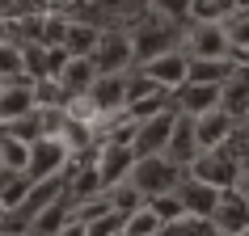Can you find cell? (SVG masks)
<instances>
[{"label":"cell","mask_w":249,"mask_h":236,"mask_svg":"<svg viewBox=\"0 0 249 236\" xmlns=\"http://www.w3.org/2000/svg\"><path fill=\"white\" fill-rule=\"evenodd\" d=\"M236 67H245L241 59L232 55H190V64H186V80H207V84H220L236 72Z\"/></svg>","instance_id":"5bb4252c"},{"label":"cell","mask_w":249,"mask_h":236,"mask_svg":"<svg viewBox=\"0 0 249 236\" xmlns=\"http://www.w3.org/2000/svg\"><path fill=\"white\" fill-rule=\"evenodd\" d=\"M186 118H190V114H186ZM190 127H195V144L198 148H215V144H224L236 127H245V122H236V118L224 114L220 105H211V110H203V114L190 118Z\"/></svg>","instance_id":"7c38bea8"},{"label":"cell","mask_w":249,"mask_h":236,"mask_svg":"<svg viewBox=\"0 0 249 236\" xmlns=\"http://www.w3.org/2000/svg\"><path fill=\"white\" fill-rule=\"evenodd\" d=\"M68 215H72V198H68V185H64L47 207H38V211L26 219V236H64Z\"/></svg>","instance_id":"8fae6325"},{"label":"cell","mask_w":249,"mask_h":236,"mask_svg":"<svg viewBox=\"0 0 249 236\" xmlns=\"http://www.w3.org/2000/svg\"><path fill=\"white\" fill-rule=\"evenodd\" d=\"M220 110L236 122L249 118V84H245V67H236L228 80H220Z\"/></svg>","instance_id":"e0dca14e"},{"label":"cell","mask_w":249,"mask_h":236,"mask_svg":"<svg viewBox=\"0 0 249 236\" xmlns=\"http://www.w3.org/2000/svg\"><path fill=\"white\" fill-rule=\"evenodd\" d=\"M169 105V89H152V93H140V97H131V101L123 105L131 118H148V114H157V110H165Z\"/></svg>","instance_id":"ffe728a7"},{"label":"cell","mask_w":249,"mask_h":236,"mask_svg":"<svg viewBox=\"0 0 249 236\" xmlns=\"http://www.w3.org/2000/svg\"><path fill=\"white\" fill-rule=\"evenodd\" d=\"M72 160V148L64 144L59 131H42L38 139H30V156H26V177L30 182H42V177H55V173L68 169Z\"/></svg>","instance_id":"3957f363"},{"label":"cell","mask_w":249,"mask_h":236,"mask_svg":"<svg viewBox=\"0 0 249 236\" xmlns=\"http://www.w3.org/2000/svg\"><path fill=\"white\" fill-rule=\"evenodd\" d=\"M160 215L148 207V198H140L135 207H127V219H123V236H160Z\"/></svg>","instance_id":"d6986e66"},{"label":"cell","mask_w":249,"mask_h":236,"mask_svg":"<svg viewBox=\"0 0 249 236\" xmlns=\"http://www.w3.org/2000/svg\"><path fill=\"white\" fill-rule=\"evenodd\" d=\"M93 76H97V64H93V55H68L64 67L55 72L59 89H64L68 97H80V93L93 84Z\"/></svg>","instance_id":"9a60e30c"},{"label":"cell","mask_w":249,"mask_h":236,"mask_svg":"<svg viewBox=\"0 0 249 236\" xmlns=\"http://www.w3.org/2000/svg\"><path fill=\"white\" fill-rule=\"evenodd\" d=\"M165 232H173V236H207V219H198V215H178V219L165 223Z\"/></svg>","instance_id":"603a6c76"},{"label":"cell","mask_w":249,"mask_h":236,"mask_svg":"<svg viewBox=\"0 0 249 236\" xmlns=\"http://www.w3.org/2000/svg\"><path fill=\"white\" fill-rule=\"evenodd\" d=\"M182 177V169L173 165L165 152H144V156L131 160V173H127V185H131L140 198L148 194H160V190H173Z\"/></svg>","instance_id":"7a4b0ae2"},{"label":"cell","mask_w":249,"mask_h":236,"mask_svg":"<svg viewBox=\"0 0 249 236\" xmlns=\"http://www.w3.org/2000/svg\"><path fill=\"white\" fill-rule=\"evenodd\" d=\"M182 51L186 55H232V42H228L220 21H186L182 26Z\"/></svg>","instance_id":"9c48e42d"},{"label":"cell","mask_w":249,"mask_h":236,"mask_svg":"<svg viewBox=\"0 0 249 236\" xmlns=\"http://www.w3.org/2000/svg\"><path fill=\"white\" fill-rule=\"evenodd\" d=\"M195 152H198V144H195V127H190V118H186V114H178V118H173L169 139H165V156H169L178 169H186Z\"/></svg>","instance_id":"ac0fdd59"},{"label":"cell","mask_w":249,"mask_h":236,"mask_svg":"<svg viewBox=\"0 0 249 236\" xmlns=\"http://www.w3.org/2000/svg\"><path fill=\"white\" fill-rule=\"evenodd\" d=\"M131 72V67H127ZM127 72H97L93 84L80 97L93 105V114H97V127H102L106 118H114L123 105H127Z\"/></svg>","instance_id":"5b68a950"},{"label":"cell","mask_w":249,"mask_h":236,"mask_svg":"<svg viewBox=\"0 0 249 236\" xmlns=\"http://www.w3.org/2000/svg\"><path fill=\"white\" fill-rule=\"evenodd\" d=\"M186 64H190V55H186L182 42H178L169 51H157V55H148V59H140L135 72H144V76L152 80V84H160V89H178L186 80Z\"/></svg>","instance_id":"ba28073f"},{"label":"cell","mask_w":249,"mask_h":236,"mask_svg":"<svg viewBox=\"0 0 249 236\" xmlns=\"http://www.w3.org/2000/svg\"><path fill=\"white\" fill-rule=\"evenodd\" d=\"M131 160H135L131 144H118V139H97L93 152H89V165H93V173H97V185H102V190H114V185L127 182Z\"/></svg>","instance_id":"277c9868"},{"label":"cell","mask_w":249,"mask_h":236,"mask_svg":"<svg viewBox=\"0 0 249 236\" xmlns=\"http://www.w3.org/2000/svg\"><path fill=\"white\" fill-rule=\"evenodd\" d=\"M182 26H186V21H169V17L152 13V9L144 4V17L127 26L131 47H135V64H140V59H148V55H157V51L178 47V42H182Z\"/></svg>","instance_id":"6da1fadb"},{"label":"cell","mask_w":249,"mask_h":236,"mask_svg":"<svg viewBox=\"0 0 249 236\" xmlns=\"http://www.w3.org/2000/svg\"><path fill=\"white\" fill-rule=\"evenodd\" d=\"M93 64H97V72H127V67H135V47H131V34H127V26H102V38H97V47H93Z\"/></svg>","instance_id":"52a82bcc"},{"label":"cell","mask_w":249,"mask_h":236,"mask_svg":"<svg viewBox=\"0 0 249 236\" xmlns=\"http://www.w3.org/2000/svg\"><path fill=\"white\" fill-rule=\"evenodd\" d=\"M207 232L211 236H245L249 232V202H245V194L220 190V198H215V207H211V215H207Z\"/></svg>","instance_id":"8992f818"},{"label":"cell","mask_w":249,"mask_h":236,"mask_svg":"<svg viewBox=\"0 0 249 236\" xmlns=\"http://www.w3.org/2000/svg\"><path fill=\"white\" fill-rule=\"evenodd\" d=\"M173 194H178V202H182L186 215H198V219H207L211 207H215V198H220V190L207 182H198V177H178V185H173Z\"/></svg>","instance_id":"4fadbf2b"},{"label":"cell","mask_w":249,"mask_h":236,"mask_svg":"<svg viewBox=\"0 0 249 236\" xmlns=\"http://www.w3.org/2000/svg\"><path fill=\"white\" fill-rule=\"evenodd\" d=\"M173 118H178V110L165 105V110H157V114H148V118L135 122V131H131V152L135 156H144V152H165V139H169V131H173Z\"/></svg>","instance_id":"30bf717a"},{"label":"cell","mask_w":249,"mask_h":236,"mask_svg":"<svg viewBox=\"0 0 249 236\" xmlns=\"http://www.w3.org/2000/svg\"><path fill=\"white\" fill-rule=\"evenodd\" d=\"M148 207H152V211L160 215V223H169V219H178V215H186V211H182V202H178V194H173V190H160V194H148ZM160 232H165V228H160Z\"/></svg>","instance_id":"7402d4cb"},{"label":"cell","mask_w":249,"mask_h":236,"mask_svg":"<svg viewBox=\"0 0 249 236\" xmlns=\"http://www.w3.org/2000/svg\"><path fill=\"white\" fill-rule=\"evenodd\" d=\"M9 76H26L21 72V42L0 38V80H9Z\"/></svg>","instance_id":"44dd1931"},{"label":"cell","mask_w":249,"mask_h":236,"mask_svg":"<svg viewBox=\"0 0 249 236\" xmlns=\"http://www.w3.org/2000/svg\"><path fill=\"white\" fill-rule=\"evenodd\" d=\"M97 38H102V26L89 21V13H72L68 17V30H64V51L68 55H93Z\"/></svg>","instance_id":"2e32d148"}]
</instances>
